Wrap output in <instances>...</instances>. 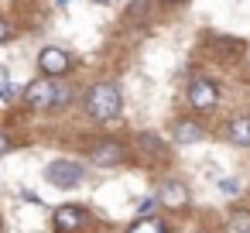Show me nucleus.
Listing matches in <instances>:
<instances>
[{"instance_id": "19", "label": "nucleus", "mask_w": 250, "mask_h": 233, "mask_svg": "<svg viewBox=\"0 0 250 233\" xmlns=\"http://www.w3.org/2000/svg\"><path fill=\"white\" fill-rule=\"evenodd\" d=\"M96 4H103V7H110V4H117V0H96Z\"/></svg>"}, {"instance_id": "8", "label": "nucleus", "mask_w": 250, "mask_h": 233, "mask_svg": "<svg viewBox=\"0 0 250 233\" xmlns=\"http://www.w3.org/2000/svg\"><path fill=\"white\" fill-rule=\"evenodd\" d=\"M83 223H86V212H83V209H76V206L55 209V226H59V230H79Z\"/></svg>"}, {"instance_id": "16", "label": "nucleus", "mask_w": 250, "mask_h": 233, "mask_svg": "<svg viewBox=\"0 0 250 233\" xmlns=\"http://www.w3.org/2000/svg\"><path fill=\"white\" fill-rule=\"evenodd\" d=\"M219 189H223V192H226V195H229V192H236V189H240V185H236V182H233V178H226V182H219Z\"/></svg>"}, {"instance_id": "15", "label": "nucleus", "mask_w": 250, "mask_h": 233, "mask_svg": "<svg viewBox=\"0 0 250 233\" xmlns=\"http://www.w3.org/2000/svg\"><path fill=\"white\" fill-rule=\"evenodd\" d=\"M0 96H4V100H14V96H18V86H11V83H0Z\"/></svg>"}, {"instance_id": "14", "label": "nucleus", "mask_w": 250, "mask_h": 233, "mask_svg": "<svg viewBox=\"0 0 250 233\" xmlns=\"http://www.w3.org/2000/svg\"><path fill=\"white\" fill-rule=\"evenodd\" d=\"M154 206H158V199H144V202L137 206V212H141V216H151V212H154Z\"/></svg>"}, {"instance_id": "4", "label": "nucleus", "mask_w": 250, "mask_h": 233, "mask_svg": "<svg viewBox=\"0 0 250 233\" xmlns=\"http://www.w3.org/2000/svg\"><path fill=\"white\" fill-rule=\"evenodd\" d=\"M38 65H42L45 76H62V72H69L72 59H69L62 48H45V52L38 55Z\"/></svg>"}, {"instance_id": "9", "label": "nucleus", "mask_w": 250, "mask_h": 233, "mask_svg": "<svg viewBox=\"0 0 250 233\" xmlns=\"http://www.w3.org/2000/svg\"><path fill=\"white\" fill-rule=\"evenodd\" d=\"M175 141L178 144H195V141H202V127L192 124V120H178L175 124Z\"/></svg>"}, {"instance_id": "5", "label": "nucleus", "mask_w": 250, "mask_h": 233, "mask_svg": "<svg viewBox=\"0 0 250 233\" xmlns=\"http://www.w3.org/2000/svg\"><path fill=\"white\" fill-rule=\"evenodd\" d=\"M216 86L212 83H206V79H195L192 86H188V103L195 106V110H209V106H216Z\"/></svg>"}, {"instance_id": "17", "label": "nucleus", "mask_w": 250, "mask_h": 233, "mask_svg": "<svg viewBox=\"0 0 250 233\" xmlns=\"http://www.w3.org/2000/svg\"><path fill=\"white\" fill-rule=\"evenodd\" d=\"M11 38V24L7 21H0V42H7Z\"/></svg>"}, {"instance_id": "12", "label": "nucleus", "mask_w": 250, "mask_h": 233, "mask_svg": "<svg viewBox=\"0 0 250 233\" xmlns=\"http://www.w3.org/2000/svg\"><path fill=\"white\" fill-rule=\"evenodd\" d=\"M229 226H233L236 233H250V212H247V209H233V212H229Z\"/></svg>"}, {"instance_id": "1", "label": "nucleus", "mask_w": 250, "mask_h": 233, "mask_svg": "<svg viewBox=\"0 0 250 233\" xmlns=\"http://www.w3.org/2000/svg\"><path fill=\"white\" fill-rule=\"evenodd\" d=\"M69 89L65 86H55L52 79H38V83H31L28 89H24V103L31 106V110H52V106H62V103H69Z\"/></svg>"}, {"instance_id": "6", "label": "nucleus", "mask_w": 250, "mask_h": 233, "mask_svg": "<svg viewBox=\"0 0 250 233\" xmlns=\"http://www.w3.org/2000/svg\"><path fill=\"white\" fill-rule=\"evenodd\" d=\"M158 202L171 206V209H182V206H188V189L182 182H165L161 192H158Z\"/></svg>"}, {"instance_id": "11", "label": "nucleus", "mask_w": 250, "mask_h": 233, "mask_svg": "<svg viewBox=\"0 0 250 233\" xmlns=\"http://www.w3.org/2000/svg\"><path fill=\"white\" fill-rule=\"evenodd\" d=\"M127 233H165V223H161V219H154V216H141Z\"/></svg>"}, {"instance_id": "3", "label": "nucleus", "mask_w": 250, "mask_h": 233, "mask_svg": "<svg viewBox=\"0 0 250 233\" xmlns=\"http://www.w3.org/2000/svg\"><path fill=\"white\" fill-rule=\"evenodd\" d=\"M45 178H48L52 185H59V189H76V185L83 182V168H79L76 161H52V165L45 168Z\"/></svg>"}, {"instance_id": "2", "label": "nucleus", "mask_w": 250, "mask_h": 233, "mask_svg": "<svg viewBox=\"0 0 250 233\" xmlns=\"http://www.w3.org/2000/svg\"><path fill=\"white\" fill-rule=\"evenodd\" d=\"M86 106H89V113H93L96 120H117V117H120V93H117V86H113V83L93 86Z\"/></svg>"}, {"instance_id": "18", "label": "nucleus", "mask_w": 250, "mask_h": 233, "mask_svg": "<svg viewBox=\"0 0 250 233\" xmlns=\"http://www.w3.org/2000/svg\"><path fill=\"white\" fill-rule=\"evenodd\" d=\"M4 151H7V137H4V134H0V154H4Z\"/></svg>"}, {"instance_id": "13", "label": "nucleus", "mask_w": 250, "mask_h": 233, "mask_svg": "<svg viewBox=\"0 0 250 233\" xmlns=\"http://www.w3.org/2000/svg\"><path fill=\"white\" fill-rule=\"evenodd\" d=\"M141 148H144V151H154L158 158L165 154V148L158 144V137H154V134H141Z\"/></svg>"}, {"instance_id": "10", "label": "nucleus", "mask_w": 250, "mask_h": 233, "mask_svg": "<svg viewBox=\"0 0 250 233\" xmlns=\"http://www.w3.org/2000/svg\"><path fill=\"white\" fill-rule=\"evenodd\" d=\"M229 141L240 144V148L250 144V117H236V120H229Z\"/></svg>"}, {"instance_id": "7", "label": "nucleus", "mask_w": 250, "mask_h": 233, "mask_svg": "<svg viewBox=\"0 0 250 233\" xmlns=\"http://www.w3.org/2000/svg\"><path fill=\"white\" fill-rule=\"evenodd\" d=\"M124 158V148L117 144V141H103L100 148H93V165H100V168H110V165H117Z\"/></svg>"}, {"instance_id": "20", "label": "nucleus", "mask_w": 250, "mask_h": 233, "mask_svg": "<svg viewBox=\"0 0 250 233\" xmlns=\"http://www.w3.org/2000/svg\"><path fill=\"white\" fill-rule=\"evenodd\" d=\"M165 4H182V0H165Z\"/></svg>"}]
</instances>
